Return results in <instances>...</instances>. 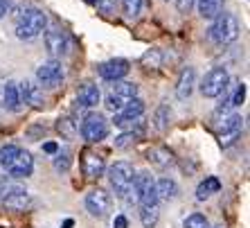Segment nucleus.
Listing matches in <instances>:
<instances>
[{
  "label": "nucleus",
  "mask_w": 250,
  "mask_h": 228,
  "mask_svg": "<svg viewBox=\"0 0 250 228\" xmlns=\"http://www.w3.org/2000/svg\"><path fill=\"white\" fill-rule=\"evenodd\" d=\"M146 160L156 167V170H167L169 165H174V154L167 147H151L146 152Z\"/></svg>",
  "instance_id": "2eb2a0df"
},
{
  "label": "nucleus",
  "mask_w": 250,
  "mask_h": 228,
  "mask_svg": "<svg viewBox=\"0 0 250 228\" xmlns=\"http://www.w3.org/2000/svg\"><path fill=\"white\" fill-rule=\"evenodd\" d=\"M7 172L14 179H27V176H32V172H34V158H32V154L21 149L16 154V158L12 160V165L7 167Z\"/></svg>",
  "instance_id": "9b49d317"
},
{
  "label": "nucleus",
  "mask_w": 250,
  "mask_h": 228,
  "mask_svg": "<svg viewBox=\"0 0 250 228\" xmlns=\"http://www.w3.org/2000/svg\"><path fill=\"white\" fill-rule=\"evenodd\" d=\"M43 152H45V154H57L59 152V145H57V142H45V145H43Z\"/></svg>",
  "instance_id": "c9c22d12"
},
{
  "label": "nucleus",
  "mask_w": 250,
  "mask_h": 228,
  "mask_svg": "<svg viewBox=\"0 0 250 228\" xmlns=\"http://www.w3.org/2000/svg\"><path fill=\"white\" fill-rule=\"evenodd\" d=\"M160 219V204L156 205H140V222L145 228H153Z\"/></svg>",
  "instance_id": "4be33fe9"
},
{
  "label": "nucleus",
  "mask_w": 250,
  "mask_h": 228,
  "mask_svg": "<svg viewBox=\"0 0 250 228\" xmlns=\"http://www.w3.org/2000/svg\"><path fill=\"white\" fill-rule=\"evenodd\" d=\"M45 47H47V52L52 54V59L63 57L68 52V39H65L63 29H59V27L45 29Z\"/></svg>",
  "instance_id": "9d476101"
},
{
  "label": "nucleus",
  "mask_w": 250,
  "mask_h": 228,
  "mask_svg": "<svg viewBox=\"0 0 250 228\" xmlns=\"http://www.w3.org/2000/svg\"><path fill=\"white\" fill-rule=\"evenodd\" d=\"M82 170L88 179H99V176L106 172V163L104 158L97 156L93 152H83V158H82Z\"/></svg>",
  "instance_id": "ddd939ff"
},
{
  "label": "nucleus",
  "mask_w": 250,
  "mask_h": 228,
  "mask_svg": "<svg viewBox=\"0 0 250 228\" xmlns=\"http://www.w3.org/2000/svg\"><path fill=\"white\" fill-rule=\"evenodd\" d=\"M244 100H246V84H237V91L230 97V102H232V106H241Z\"/></svg>",
  "instance_id": "473e14b6"
},
{
  "label": "nucleus",
  "mask_w": 250,
  "mask_h": 228,
  "mask_svg": "<svg viewBox=\"0 0 250 228\" xmlns=\"http://www.w3.org/2000/svg\"><path fill=\"white\" fill-rule=\"evenodd\" d=\"M18 93H21V104H29V106H34V109H41L45 104L43 88L36 82H32V79H25V82L18 84Z\"/></svg>",
  "instance_id": "1a4fd4ad"
},
{
  "label": "nucleus",
  "mask_w": 250,
  "mask_h": 228,
  "mask_svg": "<svg viewBox=\"0 0 250 228\" xmlns=\"http://www.w3.org/2000/svg\"><path fill=\"white\" fill-rule=\"evenodd\" d=\"M113 228H128V219L124 215H117L115 222H113Z\"/></svg>",
  "instance_id": "f704fd0d"
},
{
  "label": "nucleus",
  "mask_w": 250,
  "mask_h": 228,
  "mask_svg": "<svg viewBox=\"0 0 250 228\" xmlns=\"http://www.w3.org/2000/svg\"><path fill=\"white\" fill-rule=\"evenodd\" d=\"M138 140H140V134H135V131H124L122 136L115 138V147L117 149H126V147L135 145Z\"/></svg>",
  "instance_id": "cd10ccee"
},
{
  "label": "nucleus",
  "mask_w": 250,
  "mask_h": 228,
  "mask_svg": "<svg viewBox=\"0 0 250 228\" xmlns=\"http://www.w3.org/2000/svg\"><path fill=\"white\" fill-rule=\"evenodd\" d=\"M79 131H82L83 140L90 142V145H95V142H102L106 136H108V122H106V117L102 115V113L93 111L82 120Z\"/></svg>",
  "instance_id": "20e7f679"
},
{
  "label": "nucleus",
  "mask_w": 250,
  "mask_h": 228,
  "mask_svg": "<svg viewBox=\"0 0 250 228\" xmlns=\"http://www.w3.org/2000/svg\"><path fill=\"white\" fill-rule=\"evenodd\" d=\"M156 197H158V201H169V199H174V197H178V183L174 179H167V176L158 179Z\"/></svg>",
  "instance_id": "6ab92c4d"
},
{
  "label": "nucleus",
  "mask_w": 250,
  "mask_h": 228,
  "mask_svg": "<svg viewBox=\"0 0 250 228\" xmlns=\"http://www.w3.org/2000/svg\"><path fill=\"white\" fill-rule=\"evenodd\" d=\"M95 7H97V12L106 14V16H111L115 12V0H93Z\"/></svg>",
  "instance_id": "2f4dec72"
},
{
  "label": "nucleus",
  "mask_w": 250,
  "mask_h": 228,
  "mask_svg": "<svg viewBox=\"0 0 250 228\" xmlns=\"http://www.w3.org/2000/svg\"><path fill=\"white\" fill-rule=\"evenodd\" d=\"M133 179H135V167L131 163H126V160H117L108 170V181H111L113 190L126 204H138L133 192Z\"/></svg>",
  "instance_id": "f257e3e1"
},
{
  "label": "nucleus",
  "mask_w": 250,
  "mask_h": 228,
  "mask_svg": "<svg viewBox=\"0 0 250 228\" xmlns=\"http://www.w3.org/2000/svg\"><path fill=\"white\" fill-rule=\"evenodd\" d=\"M99 77L106 79V82H122V77L128 75L131 70V64H128L126 59H108L104 64H99Z\"/></svg>",
  "instance_id": "6e6552de"
},
{
  "label": "nucleus",
  "mask_w": 250,
  "mask_h": 228,
  "mask_svg": "<svg viewBox=\"0 0 250 228\" xmlns=\"http://www.w3.org/2000/svg\"><path fill=\"white\" fill-rule=\"evenodd\" d=\"M219 190H221L219 179H216V176H205V181H201L198 183V187H196V199L205 201V199H209L212 194L219 192Z\"/></svg>",
  "instance_id": "aec40b11"
},
{
  "label": "nucleus",
  "mask_w": 250,
  "mask_h": 228,
  "mask_svg": "<svg viewBox=\"0 0 250 228\" xmlns=\"http://www.w3.org/2000/svg\"><path fill=\"white\" fill-rule=\"evenodd\" d=\"M196 0H176V7H178V12L181 14H189L192 12V7Z\"/></svg>",
  "instance_id": "72a5a7b5"
},
{
  "label": "nucleus",
  "mask_w": 250,
  "mask_h": 228,
  "mask_svg": "<svg viewBox=\"0 0 250 228\" xmlns=\"http://www.w3.org/2000/svg\"><path fill=\"white\" fill-rule=\"evenodd\" d=\"M70 165H72V152H70L68 147L59 149V152L54 154V170L57 172H68Z\"/></svg>",
  "instance_id": "b1692460"
},
{
  "label": "nucleus",
  "mask_w": 250,
  "mask_h": 228,
  "mask_svg": "<svg viewBox=\"0 0 250 228\" xmlns=\"http://www.w3.org/2000/svg\"><path fill=\"white\" fill-rule=\"evenodd\" d=\"M122 9L126 14V18H135L142 9V0H122Z\"/></svg>",
  "instance_id": "7c9ffc66"
},
{
  "label": "nucleus",
  "mask_w": 250,
  "mask_h": 228,
  "mask_svg": "<svg viewBox=\"0 0 250 228\" xmlns=\"http://www.w3.org/2000/svg\"><path fill=\"white\" fill-rule=\"evenodd\" d=\"M228 84H230V72L226 68H212V70L205 72L198 88H201L203 97H219V95L226 93Z\"/></svg>",
  "instance_id": "39448f33"
},
{
  "label": "nucleus",
  "mask_w": 250,
  "mask_h": 228,
  "mask_svg": "<svg viewBox=\"0 0 250 228\" xmlns=\"http://www.w3.org/2000/svg\"><path fill=\"white\" fill-rule=\"evenodd\" d=\"M239 21L234 14L230 12H221L214 18V23L209 27V39L216 43V46H228V43H234L239 39Z\"/></svg>",
  "instance_id": "7ed1b4c3"
},
{
  "label": "nucleus",
  "mask_w": 250,
  "mask_h": 228,
  "mask_svg": "<svg viewBox=\"0 0 250 228\" xmlns=\"http://www.w3.org/2000/svg\"><path fill=\"white\" fill-rule=\"evenodd\" d=\"M57 131L63 136V138H75L77 122H72V117H59L57 120Z\"/></svg>",
  "instance_id": "393cba45"
},
{
  "label": "nucleus",
  "mask_w": 250,
  "mask_h": 228,
  "mask_svg": "<svg viewBox=\"0 0 250 228\" xmlns=\"http://www.w3.org/2000/svg\"><path fill=\"white\" fill-rule=\"evenodd\" d=\"M108 93L115 97H122V100H133V97H138V86L131 82H113Z\"/></svg>",
  "instance_id": "412c9836"
},
{
  "label": "nucleus",
  "mask_w": 250,
  "mask_h": 228,
  "mask_svg": "<svg viewBox=\"0 0 250 228\" xmlns=\"http://www.w3.org/2000/svg\"><path fill=\"white\" fill-rule=\"evenodd\" d=\"M223 2H226V0H196L194 5H196L201 18H205V21H214V18L223 12Z\"/></svg>",
  "instance_id": "f3484780"
},
{
  "label": "nucleus",
  "mask_w": 250,
  "mask_h": 228,
  "mask_svg": "<svg viewBox=\"0 0 250 228\" xmlns=\"http://www.w3.org/2000/svg\"><path fill=\"white\" fill-rule=\"evenodd\" d=\"M72 226V219H65V224H63V228H70Z\"/></svg>",
  "instance_id": "4c0bfd02"
},
{
  "label": "nucleus",
  "mask_w": 250,
  "mask_h": 228,
  "mask_svg": "<svg viewBox=\"0 0 250 228\" xmlns=\"http://www.w3.org/2000/svg\"><path fill=\"white\" fill-rule=\"evenodd\" d=\"M21 152V147H16V145H5V147H0V165L2 167H9L12 165V160L16 158V154Z\"/></svg>",
  "instance_id": "a878e982"
},
{
  "label": "nucleus",
  "mask_w": 250,
  "mask_h": 228,
  "mask_svg": "<svg viewBox=\"0 0 250 228\" xmlns=\"http://www.w3.org/2000/svg\"><path fill=\"white\" fill-rule=\"evenodd\" d=\"M83 204H86V210L93 217H106L108 212H111L113 199L106 190L97 187V190H90V192L86 194V201H83Z\"/></svg>",
  "instance_id": "0eeeda50"
},
{
  "label": "nucleus",
  "mask_w": 250,
  "mask_h": 228,
  "mask_svg": "<svg viewBox=\"0 0 250 228\" xmlns=\"http://www.w3.org/2000/svg\"><path fill=\"white\" fill-rule=\"evenodd\" d=\"M99 97H102V93H99V86L93 82H83L82 86H79V93H77V102L83 106V109H95V106L99 104Z\"/></svg>",
  "instance_id": "4468645a"
},
{
  "label": "nucleus",
  "mask_w": 250,
  "mask_h": 228,
  "mask_svg": "<svg viewBox=\"0 0 250 228\" xmlns=\"http://www.w3.org/2000/svg\"><path fill=\"white\" fill-rule=\"evenodd\" d=\"M47 16L36 7H25L16 16V36L21 41H34L45 32Z\"/></svg>",
  "instance_id": "f03ea898"
},
{
  "label": "nucleus",
  "mask_w": 250,
  "mask_h": 228,
  "mask_svg": "<svg viewBox=\"0 0 250 228\" xmlns=\"http://www.w3.org/2000/svg\"><path fill=\"white\" fill-rule=\"evenodd\" d=\"M2 104H5V109H9L14 113L21 111V93H18V84L14 79H9L2 88Z\"/></svg>",
  "instance_id": "dca6fc26"
},
{
  "label": "nucleus",
  "mask_w": 250,
  "mask_h": 228,
  "mask_svg": "<svg viewBox=\"0 0 250 228\" xmlns=\"http://www.w3.org/2000/svg\"><path fill=\"white\" fill-rule=\"evenodd\" d=\"M142 66L145 68H160V64H163V54H160V50H149V52L142 54Z\"/></svg>",
  "instance_id": "bb28decb"
},
{
  "label": "nucleus",
  "mask_w": 250,
  "mask_h": 228,
  "mask_svg": "<svg viewBox=\"0 0 250 228\" xmlns=\"http://www.w3.org/2000/svg\"><path fill=\"white\" fill-rule=\"evenodd\" d=\"M7 12H9V0H0V21L7 16Z\"/></svg>",
  "instance_id": "e433bc0d"
},
{
  "label": "nucleus",
  "mask_w": 250,
  "mask_h": 228,
  "mask_svg": "<svg viewBox=\"0 0 250 228\" xmlns=\"http://www.w3.org/2000/svg\"><path fill=\"white\" fill-rule=\"evenodd\" d=\"M194 86H196V70L192 66L183 68L181 75H178V82H176V97L178 100H187L192 95Z\"/></svg>",
  "instance_id": "f8f14e48"
},
{
  "label": "nucleus",
  "mask_w": 250,
  "mask_h": 228,
  "mask_svg": "<svg viewBox=\"0 0 250 228\" xmlns=\"http://www.w3.org/2000/svg\"><path fill=\"white\" fill-rule=\"evenodd\" d=\"M128 104V100H122V97H115V95H106V109L108 111H113L117 115V113H122L124 111V106Z\"/></svg>",
  "instance_id": "c85d7f7f"
},
{
  "label": "nucleus",
  "mask_w": 250,
  "mask_h": 228,
  "mask_svg": "<svg viewBox=\"0 0 250 228\" xmlns=\"http://www.w3.org/2000/svg\"><path fill=\"white\" fill-rule=\"evenodd\" d=\"M183 226L185 228H208V219H205V215H201V212H192V215L183 222Z\"/></svg>",
  "instance_id": "c756f323"
},
{
  "label": "nucleus",
  "mask_w": 250,
  "mask_h": 228,
  "mask_svg": "<svg viewBox=\"0 0 250 228\" xmlns=\"http://www.w3.org/2000/svg\"><path fill=\"white\" fill-rule=\"evenodd\" d=\"M171 117H174V113H171V106L169 104H158V109L153 111V129H156L158 134H165L169 129V124H171Z\"/></svg>",
  "instance_id": "a211bd4d"
},
{
  "label": "nucleus",
  "mask_w": 250,
  "mask_h": 228,
  "mask_svg": "<svg viewBox=\"0 0 250 228\" xmlns=\"http://www.w3.org/2000/svg\"><path fill=\"white\" fill-rule=\"evenodd\" d=\"M142 113H145V102L140 100V97H133V100H128V104L124 106V111L117 113L115 117H120V120H135V117H142Z\"/></svg>",
  "instance_id": "5701e85b"
},
{
  "label": "nucleus",
  "mask_w": 250,
  "mask_h": 228,
  "mask_svg": "<svg viewBox=\"0 0 250 228\" xmlns=\"http://www.w3.org/2000/svg\"><path fill=\"white\" fill-rule=\"evenodd\" d=\"M63 82V66L59 59H47L36 68V84L41 88H57Z\"/></svg>",
  "instance_id": "423d86ee"
}]
</instances>
